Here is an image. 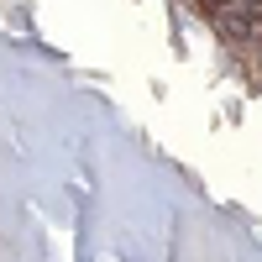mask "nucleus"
<instances>
[{"label":"nucleus","instance_id":"nucleus-1","mask_svg":"<svg viewBox=\"0 0 262 262\" xmlns=\"http://www.w3.org/2000/svg\"><path fill=\"white\" fill-rule=\"evenodd\" d=\"M236 16H242L247 27H262V0H242V6H236Z\"/></svg>","mask_w":262,"mask_h":262},{"label":"nucleus","instance_id":"nucleus-2","mask_svg":"<svg viewBox=\"0 0 262 262\" xmlns=\"http://www.w3.org/2000/svg\"><path fill=\"white\" fill-rule=\"evenodd\" d=\"M194 11H200V16H221V11H231V0H194Z\"/></svg>","mask_w":262,"mask_h":262},{"label":"nucleus","instance_id":"nucleus-3","mask_svg":"<svg viewBox=\"0 0 262 262\" xmlns=\"http://www.w3.org/2000/svg\"><path fill=\"white\" fill-rule=\"evenodd\" d=\"M257 42H262V37H257Z\"/></svg>","mask_w":262,"mask_h":262}]
</instances>
